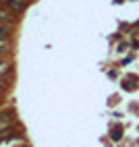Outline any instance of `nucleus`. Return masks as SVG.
I'll return each instance as SVG.
<instances>
[{"instance_id":"obj_3","label":"nucleus","mask_w":139,"mask_h":147,"mask_svg":"<svg viewBox=\"0 0 139 147\" xmlns=\"http://www.w3.org/2000/svg\"><path fill=\"white\" fill-rule=\"evenodd\" d=\"M0 21H2V15H0Z\"/></svg>"},{"instance_id":"obj_2","label":"nucleus","mask_w":139,"mask_h":147,"mask_svg":"<svg viewBox=\"0 0 139 147\" xmlns=\"http://www.w3.org/2000/svg\"><path fill=\"white\" fill-rule=\"evenodd\" d=\"M8 4H11L13 8H21V4H23V2H21V0H8Z\"/></svg>"},{"instance_id":"obj_1","label":"nucleus","mask_w":139,"mask_h":147,"mask_svg":"<svg viewBox=\"0 0 139 147\" xmlns=\"http://www.w3.org/2000/svg\"><path fill=\"white\" fill-rule=\"evenodd\" d=\"M121 137H123V131H121V129H114V131H112V139H114V141H118Z\"/></svg>"}]
</instances>
